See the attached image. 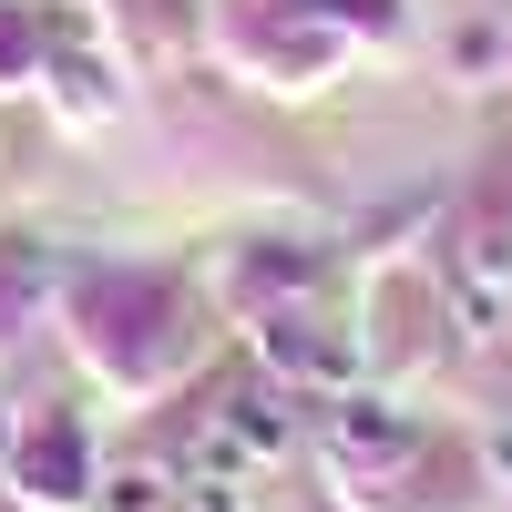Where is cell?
<instances>
[{
    "label": "cell",
    "instance_id": "obj_1",
    "mask_svg": "<svg viewBox=\"0 0 512 512\" xmlns=\"http://www.w3.org/2000/svg\"><path fill=\"white\" fill-rule=\"evenodd\" d=\"M338 441H349V451H359V461H369V451H379V461H400V451H410V431H400V420H379V410H369V400H359V410H349V420H338Z\"/></svg>",
    "mask_w": 512,
    "mask_h": 512
},
{
    "label": "cell",
    "instance_id": "obj_2",
    "mask_svg": "<svg viewBox=\"0 0 512 512\" xmlns=\"http://www.w3.org/2000/svg\"><path fill=\"white\" fill-rule=\"evenodd\" d=\"M103 512H154V472H123V482H103Z\"/></svg>",
    "mask_w": 512,
    "mask_h": 512
}]
</instances>
